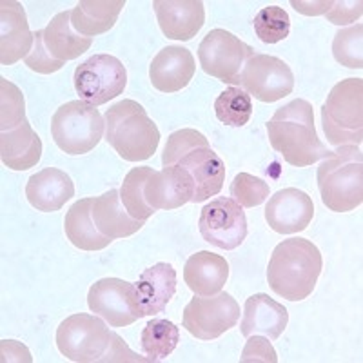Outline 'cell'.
<instances>
[{"label": "cell", "instance_id": "6da1fadb", "mask_svg": "<svg viewBox=\"0 0 363 363\" xmlns=\"http://www.w3.org/2000/svg\"><path fill=\"white\" fill-rule=\"evenodd\" d=\"M267 135L272 149L294 167H307L330 155L318 138L313 106L303 99L278 109L267 122Z\"/></svg>", "mask_w": 363, "mask_h": 363}, {"label": "cell", "instance_id": "7a4b0ae2", "mask_svg": "<svg viewBox=\"0 0 363 363\" xmlns=\"http://www.w3.org/2000/svg\"><path fill=\"white\" fill-rule=\"evenodd\" d=\"M322 269V252L311 240L289 238L272 251L267 281L278 296L289 301H301L313 294Z\"/></svg>", "mask_w": 363, "mask_h": 363}, {"label": "cell", "instance_id": "3957f363", "mask_svg": "<svg viewBox=\"0 0 363 363\" xmlns=\"http://www.w3.org/2000/svg\"><path fill=\"white\" fill-rule=\"evenodd\" d=\"M106 142L124 160L144 162L157 153L160 131L144 106L122 100L106 113Z\"/></svg>", "mask_w": 363, "mask_h": 363}, {"label": "cell", "instance_id": "277c9868", "mask_svg": "<svg viewBox=\"0 0 363 363\" xmlns=\"http://www.w3.org/2000/svg\"><path fill=\"white\" fill-rule=\"evenodd\" d=\"M318 189L323 206L349 213L363 202V155L358 145H340L318 167Z\"/></svg>", "mask_w": 363, "mask_h": 363}, {"label": "cell", "instance_id": "5b68a950", "mask_svg": "<svg viewBox=\"0 0 363 363\" xmlns=\"http://www.w3.org/2000/svg\"><path fill=\"white\" fill-rule=\"evenodd\" d=\"M322 124L330 145H362L363 80L345 79L330 89L322 108Z\"/></svg>", "mask_w": 363, "mask_h": 363}, {"label": "cell", "instance_id": "8992f818", "mask_svg": "<svg viewBox=\"0 0 363 363\" xmlns=\"http://www.w3.org/2000/svg\"><path fill=\"white\" fill-rule=\"evenodd\" d=\"M106 120L99 109L84 100H71L57 109L51 120V136L60 151L77 157L86 155L102 140Z\"/></svg>", "mask_w": 363, "mask_h": 363}, {"label": "cell", "instance_id": "52a82bcc", "mask_svg": "<svg viewBox=\"0 0 363 363\" xmlns=\"http://www.w3.org/2000/svg\"><path fill=\"white\" fill-rule=\"evenodd\" d=\"M115 333L93 314H73L57 329V347L67 359L77 363L104 362Z\"/></svg>", "mask_w": 363, "mask_h": 363}, {"label": "cell", "instance_id": "ba28073f", "mask_svg": "<svg viewBox=\"0 0 363 363\" xmlns=\"http://www.w3.org/2000/svg\"><path fill=\"white\" fill-rule=\"evenodd\" d=\"M73 80L80 99L96 108L124 93L128 71L113 55H93L77 66Z\"/></svg>", "mask_w": 363, "mask_h": 363}, {"label": "cell", "instance_id": "9c48e42d", "mask_svg": "<svg viewBox=\"0 0 363 363\" xmlns=\"http://www.w3.org/2000/svg\"><path fill=\"white\" fill-rule=\"evenodd\" d=\"M240 320V306L229 293H218L215 296L194 294L184 309L182 322L194 338L211 342L236 327Z\"/></svg>", "mask_w": 363, "mask_h": 363}, {"label": "cell", "instance_id": "30bf717a", "mask_svg": "<svg viewBox=\"0 0 363 363\" xmlns=\"http://www.w3.org/2000/svg\"><path fill=\"white\" fill-rule=\"evenodd\" d=\"M235 84L256 100L272 104L293 93L294 74L289 64L281 58L255 53L245 62Z\"/></svg>", "mask_w": 363, "mask_h": 363}, {"label": "cell", "instance_id": "8fae6325", "mask_svg": "<svg viewBox=\"0 0 363 363\" xmlns=\"http://www.w3.org/2000/svg\"><path fill=\"white\" fill-rule=\"evenodd\" d=\"M255 50L225 29H213L199 48L200 66L223 84H235Z\"/></svg>", "mask_w": 363, "mask_h": 363}, {"label": "cell", "instance_id": "7c38bea8", "mask_svg": "<svg viewBox=\"0 0 363 363\" xmlns=\"http://www.w3.org/2000/svg\"><path fill=\"white\" fill-rule=\"evenodd\" d=\"M199 229L207 244L223 251H233L247 238V218L240 203L220 196L203 206Z\"/></svg>", "mask_w": 363, "mask_h": 363}, {"label": "cell", "instance_id": "4fadbf2b", "mask_svg": "<svg viewBox=\"0 0 363 363\" xmlns=\"http://www.w3.org/2000/svg\"><path fill=\"white\" fill-rule=\"evenodd\" d=\"M91 313L104 318L111 327L133 325L140 320L135 298V284L120 278H102L87 293Z\"/></svg>", "mask_w": 363, "mask_h": 363}, {"label": "cell", "instance_id": "5bb4252c", "mask_svg": "<svg viewBox=\"0 0 363 363\" xmlns=\"http://www.w3.org/2000/svg\"><path fill=\"white\" fill-rule=\"evenodd\" d=\"M314 218V203L309 194L296 187L278 191L269 199L265 220L278 235H294L306 231Z\"/></svg>", "mask_w": 363, "mask_h": 363}, {"label": "cell", "instance_id": "9a60e30c", "mask_svg": "<svg viewBox=\"0 0 363 363\" xmlns=\"http://www.w3.org/2000/svg\"><path fill=\"white\" fill-rule=\"evenodd\" d=\"M174 165H180L193 178L194 194L191 199L193 203L206 202L207 199L216 196L222 191L225 182V164L211 149L209 140L194 145Z\"/></svg>", "mask_w": 363, "mask_h": 363}, {"label": "cell", "instance_id": "2e32d148", "mask_svg": "<svg viewBox=\"0 0 363 363\" xmlns=\"http://www.w3.org/2000/svg\"><path fill=\"white\" fill-rule=\"evenodd\" d=\"M35 33H31L26 9L17 0L0 2V64L13 66L33 50Z\"/></svg>", "mask_w": 363, "mask_h": 363}, {"label": "cell", "instance_id": "e0dca14e", "mask_svg": "<svg viewBox=\"0 0 363 363\" xmlns=\"http://www.w3.org/2000/svg\"><path fill=\"white\" fill-rule=\"evenodd\" d=\"M193 194V178L180 165H165L162 171H153L144 189L145 202L155 211L178 209L191 202Z\"/></svg>", "mask_w": 363, "mask_h": 363}, {"label": "cell", "instance_id": "ac0fdd59", "mask_svg": "<svg viewBox=\"0 0 363 363\" xmlns=\"http://www.w3.org/2000/svg\"><path fill=\"white\" fill-rule=\"evenodd\" d=\"M177 293V271L171 264H155L145 269L135 281L136 307L140 318L164 313L171 298Z\"/></svg>", "mask_w": 363, "mask_h": 363}, {"label": "cell", "instance_id": "d6986e66", "mask_svg": "<svg viewBox=\"0 0 363 363\" xmlns=\"http://www.w3.org/2000/svg\"><path fill=\"white\" fill-rule=\"evenodd\" d=\"M162 33L173 40L187 42L206 24V8L200 0H155Z\"/></svg>", "mask_w": 363, "mask_h": 363}, {"label": "cell", "instance_id": "ffe728a7", "mask_svg": "<svg viewBox=\"0 0 363 363\" xmlns=\"http://www.w3.org/2000/svg\"><path fill=\"white\" fill-rule=\"evenodd\" d=\"M194 71V58L187 48L167 45L153 58L149 66V79L155 89L162 93H177L189 86Z\"/></svg>", "mask_w": 363, "mask_h": 363}, {"label": "cell", "instance_id": "44dd1931", "mask_svg": "<svg viewBox=\"0 0 363 363\" xmlns=\"http://www.w3.org/2000/svg\"><path fill=\"white\" fill-rule=\"evenodd\" d=\"M28 202L42 213L60 211L74 196V184L71 177L57 167H45L31 174L26 186Z\"/></svg>", "mask_w": 363, "mask_h": 363}, {"label": "cell", "instance_id": "7402d4cb", "mask_svg": "<svg viewBox=\"0 0 363 363\" xmlns=\"http://www.w3.org/2000/svg\"><path fill=\"white\" fill-rule=\"evenodd\" d=\"M287 323H289L287 309L267 294L258 293L245 300L240 330L245 338L252 335H264L269 340H278Z\"/></svg>", "mask_w": 363, "mask_h": 363}, {"label": "cell", "instance_id": "603a6c76", "mask_svg": "<svg viewBox=\"0 0 363 363\" xmlns=\"http://www.w3.org/2000/svg\"><path fill=\"white\" fill-rule=\"evenodd\" d=\"M229 278V264L223 256L211 251L191 255L184 267V280L196 296H215L222 293Z\"/></svg>", "mask_w": 363, "mask_h": 363}, {"label": "cell", "instance_id": "cb8c5ba5", "mask_svg": "<svg viewBox=\"0 0 363 363\" xmlns=\"http://www.w3.org/2000/svg\"><path fill=\"white\" fill-rule=\"evenodd\" d=\"M91 216L95 225L99 227V231L113 240L133 236L145 225V220H136L129 215L120 200V191L116 189L93 199Z\"/></svg>", "mask_w": 363, "mask_h": 363}, {"label": "cell", "instance_id": "d4e9b609", "mask_svg": "<svg viewBox=\"0 0 363 363\" xmlns=\"http://www.w3.org/2000/svg\"><path fill=\"white\" fill-rule=\"evenodd\" d=\"M0 157L13 171H26L40 162L42 140L28 118L15 129L0 133Z\"/></svg>", "mask_w": 363, "mask_h": 363}, {"label": "cell", "instance_id": "484cf974", "mask_svg": "<svg viewBox=\"0 0 363 363\" xmlns=\"http://www.w3.org/2000/svg\"><path fill=\"white\" fill-rule=\"evenodd\" d=\"M125 0H82L71 11V26L84 37L108 33L116 24Z\"/></svg>", "mask_w": 363, "mask_h": 363}, {"label": "cell", "instance_id": "4316f807", "mask_svg": "<svg viewBox=\"0 0 363 363\" xmlns=\"http://www.w3.org/2000/svg\"><path fill=\"white\" fill-rule=\"evenodd\" d=\"M44 44L55 60L66 64L67 60H74L86 53L93 44V38L77 33L71 26V11H62L45 26Z\"/></svg>", "mask_w": 363, "mask_h": 363}, {"label": "cell", "instance_id": "83f0119b", "mask_svg": "<svg viewBox=\"0 0 363 363\" xmlns=\"http://www.w3.org/2000/svg\"><path fill=\"white\" fill-rule=\"evenodd\" d=\"M91 209H93V199H82L74 202L64 220V231L74 247L82 251H102L111 244L113 238L99 231V227L95 225L91 216Z\"/></svg>", "mask_w": 363, "mask_h": 363}, {"label": "cell", "instance_id": "f1b7e54d", "mask_svg": "<svg viewBox=\"0 0 363 363\" xmlns=\"http://www.w3.org/2000/svg\"><path fill=\"white\" fill-rule=\"evenodd\" d=\"M180 342V330L169 320L153 318L142 330V351L149 362H164Z\"/></svg>", "mask_w": 363, "mask_h": 363}, {"label": "cell", "instance_id": "f546056e", "mask_svg": "<svg viewBox=\"0 0 363 363\" xmlns=\"http://www.w3.org/2000/svg\"><path fill=\"white\" fill-rule=\"evenodd\" d=\"M153 167H133L124 178L122 189H120V200L128 209L129 215L136 220H147L157 213L145 202L144 189L149 177L153 174Z\"/></svg>", "mask_w": 363, "mask_h": 363}, {"label": "cell", "instance_id": "4dcf8cb0", "mask_svg": "<svg viewBox=\"0 0 363 363\" xmlns=\"http://www.w3.org/2000/svg\"><path fill=\"white\" fill-rule=\"evenodd\" d=\"M216 118L231 128H242L252 115V100L242 87H227L215 102Z\"/></svg>", "mask_w": 363, "mask_h": 363}, {"label": "cell", "instance_id": "1f68e13d", "mask_svg": "<svg viewBox=\"0 0 363 363\" xmlns=\"http://www.w3.org/2000/svg\"><path fill=\"white\" fill-rule=\"evenodd\" d=\"M255 31L264 44H277L289 37L291 18L289 13L280 6H267L256 13Z\"/></svg>", "mask_w": 363, "mask_h": 363}, {"label": "cell", "instance_id": "d6a6232c", "mask_svg": "<svg viewBox=\"0 0 363 363\" xmlns=\"http://www.w3.org/2000/svg\"><path fill=\"white\" fill-rule=\"evenodd\" d=\"M333 55L336 62L349 69L363 67V26L356 24L347 29H340L333 40Z\"/></svg>", "mask_w": 363, "mask_h": 363}, {"label": "cell", "instance_id": "836d02e7", "mask_svg": "<svg viewBox=\"0 0 363 363\" xmlns=\"http://www.w3.org/2000/svg\"><path fill=\"white\" fill-rule=\"evenodd\" d=\"M0 129L9 131L21 125L26 120V102L22 91L15 84L0 79Z\"/></svg>", "mask_w": 363, "mask_h": 363}, {"label": "cell", "instance_id": "e575fe53", "mask_svg": "<svg viewBox=\"0 0 363 363\" xmlns=\"http://www.w3.org/2000/svg\"><path fill=\"white\" fill-rule=\"evenodd\" d=\"M231 196L242 207H258L269 199V184L249 173H238L231 184Z\"/></svg>", "mask_w": 363, "mask_h": 363}, {"label": "cell", "instance_id": "d590c367", "mask_svg": "<svg viewBox=\"0 0 363 363\" xmlns=\"http://www.w3.org/2000/svg\"><path fill=\"white\" fill-rule=\"evenodd\" d=\"M206 140V136L200 131H196V129H180V131H174L167 138L164 155H162V165L164 167L165 165H174L189 149H193L194 145L202 144Z\"/></svg>", "mask_w": 363, "mask_h": 363}, {"label": "cell", "instance_id": "8d00e7d4", "mask_svg": "<svg viewBox=\"0 0 363 363\" xmlns=\"http://www.w3.org/2000/svg\"><path fill=\"white\" fill-rule=\"evenodd\" d=\"M26 66L31 71H37L40 74H51L57 73L64 67V62H58L51 57V53L48 51L44 44V29L40 31H35V42H33V50L28 57L24 58Z\"/></svg>", "mask_w": 363, "mask_h": 363}, {"label": "cell", "instance_id": "74e56055", "mask_svg": "<svg viewBox=\"0 0 363 363\" xmlns=\"http://www.w3.org/2000/svg\"><path fill=\"white\" fill-rule=\"evenodd\" d=\"M242 363H277L278 356L274 347L271 345L267 338H262L258 335H252L247 338V343H245L244 351H242V358H240Z\"/></svg>", "mask_w": 363, "mask_h": 363}, {"label": "cell", "instance_id": "f35d334b", "mask_svg": "<svg viewBox=\"0 0 363 363\" xmlns=\"http://www.w3.org/2000/svg\"><path fill=\"white\" fill-rule=\"evenodd\" d=\"M363 13V4L362 2H349V0H340V2H333V6L329 8V11L325 13L327 21L333 22L336 26H345L356 22Z\"/></svg>", "mask_w": 363, "mask_h": 363}, {"label": "cell", "instance_id": "ab89813d", "mask_svg": "<svg viewBox=\"0 0 363 363\" xmlns=\"http://www.w3.org/2000/svg\"><path fill=\"white\" fill-rule=\"evenodd\" d=\"M291 6L296 11L303 13V15H323V13L329 11L333 2H327V0H322V2H298V0H293Z\"/></svg>", "mask_w": 363, "mask_h": 363}]
</instances>
